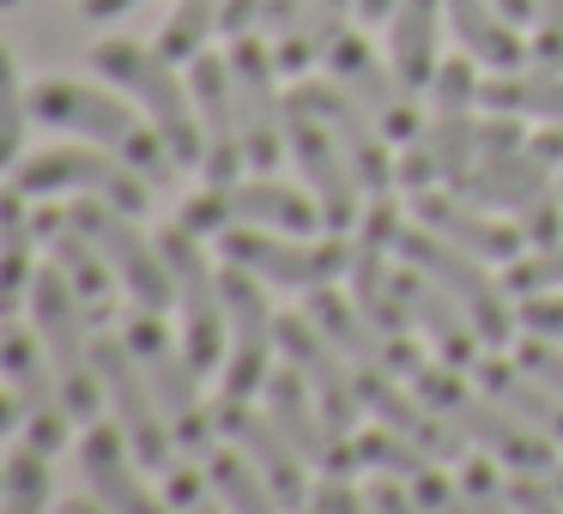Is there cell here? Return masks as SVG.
I'll list each match as a JSON object with an SVG mask.
<instances>
[{
  "instance_id": "cell-1",
  "label": "cell",
  "mask_w": 563,
  "mask_h": 514,
  "mask_svg": "<svg viewBox=\"0 0 563 514\" xmlns=\"http://www.w3.org/2000/svg\"><path fill=\"white\" fill-rule=\"evenodd\" d=\"M31 115L49 122V127H74V134H86L91 146L115 152V158H122L128 170H140L146 182H170V170H176V152L164 146V134L146 127L134 110H122L110 91L67 86V79H43V86L31 91Z\"/></svg>"
},
{
  "instance_id": "cell-2",
  "label": "cell",
  "mask_w": 563,
  "mask_h": 514,
  "mask_svg": "<svg viewBox=\"0 0 563 514\" xmlns=\"http://www.w3.org/2000/svg\"><path fill=\"white\" fill-rule=\"evenodd\" d=\"M412 381H418V400H424L430 412L449 417L466 442H478L490 460L515 466L521 478H551L558 472V460H551V436H539L533 424H521L503 400H478L461 376H449V369H437V364H424Z\"/></svg>"
},
{
  "instance_id": "cell-3",
  "label": "cell",
  "mask_w": 563,
  "mask_h": 514,
  "mask_svg": "<svg viewBox=\"0 0 563 514\" xmlns=\"http://www.w3.org/2000/svg\"><path fill=\"white\" fill-rule=\"evenodd\" d=\"M91 67L146 103L152 127H158L164 146L176 152V164H207V127H200V110L188 103V91L176 86V74H170V62H164V55L140 49V43L110 37V43H98V49H91Z\"/></svg>"
},
{
  "instance_id": "cell-4",
  "label": "cell",
  "mask_w": 563,
  "mask_h": 514,
  "mask_svg": "<svg viewBox=\"0 0 563 514\" xmlns=\"http://www.w3.org/2000/svg\"><path fill=\"white\" fill-rule=\"evenodd\" d=\"M31 315H37V333L49 345V364L62 376V400L79 424H98V405H103V381H98V364H91V339H86V303L79 291L67 284V272H37L31 284Z\"/></svg>"
},
{
  "instance_id": "cell-5",
  "label": "cell",
  "mask_w": 563,
  "mask_h": 514,
  "mask_svg": "<svg viewBox=\"0 0 563 514\" xmlns=\"http://www.w3.org/2000/svg\"><path fill=\"white\" fill-rule=\"evenodd\" d=\"M122 327H128L122 339L134 345L140 369H146L152 393H158L164 417H170L176 442H183L195 460H207V454H212V424H207V417H212V412H207V400H200V369H195V357L176 351V345L164 339L158 309H140V303H134V315H128Z\"/></svg>"
},
{
  "instance_id": "cell-6",
  "label": "cell",
  "mask_w": 563,
  "mask_h": 514,
  "mask_svg": "<svg viewBox=\"0 0 563 514\" xmlns=\"http://www.w3.org/2000/svg\"><path fill=\"white\" fill-rule=\"evenodd\" d=\"M91 364H98L103 400L115 405V424H122L134 460L152 466V472H164V466L176 460V429H170V417H164L158 393H152L146 369H140L134 345L115 339V333H98V339H91Z\"/></svg>"
},
{
  "instance_id": "cell-7",
  "label": "cell",
  "mask_w": 563,
  "mask_h": 514,
  "mask_svg": "<svg viewBox=\"0 0 563 514\" xmlns=\"http://www.w3.org/2000/svg\"><path fill=\"white\" fill-rule=\"evenodd\" d=\"M67 224H79V231H86L91 243L110 255V267L122 272L128 297H134L140 309H170L176 303L170 267H164V255L146 243V236H140L134 212H122V206H110V200L86 194V200H74V206H67Z\"/></svg>"
},
{
  "instance_id": "cell-8",
  "label": "cell",
  "mask_w": 563,
  "mask_h": 514,
  "mask_svg": "<svg viewBox=\"0 0 563 514\" xmlns=\"http://www.w3.org/2000/svg\"><path fill=\"white\" fill-rule=\"evenodd\" d=\"M400 260L418 267V272H430V279L473 315V327L485 333V345H509L515 321H509V309H503V291L490 284V272H478V260L466 255V248L442 243V236L424 231V224H406L400 231Z\"/></svg>"
},
{
  "instance_id": "cell-9",
  "label": "cell",
  "mask_w": 563,
  "mask_h": 514,
  "mask_svg": "<svg viewBox=\"0 0 563 514\" xmlns=\"http://www.w3.org/2000/svg\"><path fill=\"white\" fill-rule=\"evenodd\" d=\"M158 255L164 267H170V284H176V303H183V333L188 345L183 351L195 357V369H212L224 351V291H219V272L207 267V255H200V236L188 231V224H170V231L158 236Z\"/></svg>"
},
{
  "instance_id": "cell-10",
  "label": "cell",
  "mask_w": 563,
  "mask_h": 514,
  "mask_svg": "<svg viewBox=\"0 0 563 514\" xmlns=\"http://www.w3.org/2000/svg\"><path fill=\"white\" fill-rule=\"evenodd\" d=\"M285 139H291L297 170L309 176L321 224H328V231H357V219H364V212H357V176H352V164H345L340 139L328 134V122H321L297 91L285 98Z\"/></svg>"
},
{
  "instance_id": "cell-11",
  "label": "cell",
  "mask_w": 563,
  "mask_h": 514,
  "mask_svg": "<svg viewBox=\"0 0 563 514\" xmlns=\"http://www.w3.org/2000/svg\"><path fill=\"white\" fill-rule=\"evenodd\" d=\"M183 224L195 236L231 231V224H273L285 236H303L309 224H321V206L316 194H297V188L279 182H212L200 200L183 206Z\"/></svg>"
},
{
  "instance_id": "cell-12",
  "label": "cell",
  "mask_w": 563,
  "mask_h": 514,
  "mask_svg": "<svg viewBox=\"0 0 563 514\" xmlns=\"http://www.w3.org/2000/svg\"><path fill=\"white\" fill-rule=\"evenodd\" d=\"M13 188L19 194H62V188H74V194H98V200H110V206L134 212V219L152 200V182L140 170H128L122 158H103V152H79V146L37 152L31 164H19Z\"/></svg>"
},
{
  "instance_id": "cell-13",
  "label": "cell",
  "mask_w": 563,
  "mask_h": 514,
  "mask_svg": "<svg viewBox=\"0 0 563 514\" xmlns=\"http://www.w3.org/2000/svg\"><path fill=\"white\" fill-rule=\"evenodd\" d=\"M219 248H224V260L261 272L267 284H285V291H316V284H333L340 272H352L345 243H285V236L261 231V224L219 231Z\"/></svg>"
},
{
  "instance_id": "cell-14",
  "label": "cell",
  "mask_w": 563,
  "mask_h": 514,
  "mask_svg": "<svg viewBox=\"0 0 563 514\" xmlns=\"http://www.w3.org/2000/svg\"><path fill=\"white\" fill-rule=\"evenodd\" d=\"M231 91H236V134H243V158L255 164L261 176L285 158V103L273 91V55L261 49L255 37H231Z\"/></svg>"
},
{
  "instance_id": "cell-15",
  "label": "cell",
  "mask_w": 563,
  "mask_h": 514,
  "mask_svg": "<svg viewBox=\"0 0 563 514\" xmlns=\"http://www.w3.org/2000/svg\"><path fill=\"white\" fill-rule=\"evenodd\" d=\"M309 381L303 369H273L267 376V417L279 424V436L291 442L297 454H303L309 466H321V478H352L357 466V442L340 436V429L328 424V412H321V400H309Z\"/></svg>"
},
{
  "instance_id": "cell-16",
  "label": "cell",
  "mask_w": 563,
  "mask_h": 514,
  "mask_svg": "<svg viewBox=\"0 0 563 514\" xmlns=\"http://www.w3.org/2000/svg\"><path fill=\"white\" fill-rule=\"evenodd\" d=\"M219 291H224V315H231V339H236V351H231V369H224V393H261L267 388V357H273V345H279V315L267 309V297H261V284L249 279V267H224L219 272Z\"/></svg>"
},
{
  "instance_id": "cell-17",
  "label": "cell",
  "mask_w": 563,
  "mask_h": 514,
  "mask_svg": "<svg viewBox=\"0 0 563 514\" xmlns=\"http://www.w3.org/2000/svg\"><path fill=\"white\" fill-rule=\"evenodd\" d=\"M400 212L388 194H376V206L357 219V248H352V303L376 321L388 339H406V303L388 279V248H400Z\"/></svg>"
},
{
  "instance_id": "cell-18",
  "label": "cell",
  "mask_w": 563,
  "mask_h": 514,
  "mask_svg": "<svg viewBox=\"0 0 563 514\" xmlns=\"http://www.w3.org/2000/svg\"><path fill=\"white\" fill-rule=\"evenodd\" d=\"M0 369H7V381H13L19 393V412H25V442L43 454H55L67 442V424H74V412H67L62 400V376H55V364H43V351L25 339V333L7 321L0 327Z\"/></svg>"
},
{
  "instance_id": "cell-19",
  "label": "cell",
  "mask_w": 563,
  "mask_h": 514,
  "mask_svg": "<svg viewBox=\"0 0 563 514\" xmlns=\"http://www.w3.org/2000/svg\"><path fill=\"white\" fill-rule=\"evenodd\" d=\"M297 98H303L309 110L328 122V134L340 139V152H345V164H352L357 188H369V194H388V188L400 182V170L388 164V134H382L376 115H369L345 86H333V79H309Z\"/></svg>"
},
{
  "instance_id": "cell-20",
  "label": "cell",
  "mask_w": 563,
  "mask_h": 514,
  "mask_svg": "<svg viewBox=\"0 0 563 514\" xmlns=\"http://www.w3.org/2000/svg\"><path fill=\"white\" fill-rule=\"evenodd\" d=\"M328 79L352 91V98L376 115V127L388 139H418L424 134V122H418V110H412V91L400 86V74H388V67L369 55V43L357 37V31H345V37L328 49Z\"/></svg>"
},
{
  "instance_id": "cell-21",
  "label": "cell",
  "mask_w": 563,
  "mask_h": 514,
  "mask_svg": "<svg viewBox=\"0 0 563 514\" xmlns=\"http://www.w3.org/2000/svg\"><path fill=\"white\" fill-rule=\"evenodd\" d=\"M551 164H563V134H539L533 146H515L503 158H473V170L454 182V194L473 200V206L527 212L533 200H545Z\"/></svg>"
},
{
  "instance_id": "cell-22",
  "label": "cell",
  "mask_w": 563,
  "mask_h": 514,
  "mask_svg": "<svg viewBox=\"0 0 563 514\" xmlns=\"http://www.w3.org/2000/svg\"><path fill=\"white\" fill-rule=\"evenodd\" d=\"M279 351L303 369V381L316 388L328 424L340 429V436H357V405H364V400H357V376L345 369L340 345H333L309 315H279Z\"/></svg>"
},
{
  "instance_id": "cell-23",
  "label": "cell",
  "mask_w": 563,
  "mask_h": 514,
  "mask_svg": "<svg viewBox=\"0 0 563 514\" xmlns=\"http://www.w3.org/2000/svg\"><path fill=\"white\" fill-rule=\"evenodd\" d=\"M212 424L231 436V448H243L249 460H255V472L273 484V496H279L285 509H303V502H309V478H303V466H297L303 454L279 436V424H273V417L249 412L243 393H224L219 412H212Z\"/></svg>"
},
{
  "instance_id": "cell-24",
  "label": "cell",
  "mask_w": 563,
  "mask_h": 514,
  "mask_svg": "<svg viewBox=\"0 0 563 514\" xmlns=\"http://www.w3.org/2000/svg\"><path fill=\"white\" fill-rule=\"evenodd\" d=\"M473 103H478L473 62H442L437 67V110H430V122H424V146H430V158H437V176H449V182H461L478 158Z\"/></svg>"
},
{
  "instance_id": "cell-25",
  "label": "cell",
  "mask_w": 563,
  "mask_h": 514,
  "mask_svg": "<svg viewBox=\"0 0 563 514\" xmlns=\"http://www.w3.org/2000/svg\"><path fill=\"white\" fill-rule=\"evenodd\" d=\"M309 321H316L321 333H328L333 345H340L345 357H352L357 369H406V376H418L424 369V357L412 351L406 339H388V333L376 327V321L364 315L357 303H345L340 291H328V284H316L309 291V309H303Z\"/></svg>"
},
{
  "instance_id": "cell-26",
  "label": "cell",
  "mask_w": 563,
  "mask_h": 514,
  "mask_svg": "<svg viewBox=\"0 0 563 514\" xmlns=\"http://www.w3.org/2000/svg\"><path fill=\"white\" fill-rule=\"evenodd\" d=\"M188 86H195V110L200 127H207V182H236L243 170V134H236V91H231V62L219 55H195L188 67Z\"/></svg>"
},
{
  "instance_id": "cell-27",
  "label": "cell",
  "mask_w": 563,
  "mask_h": 514,
  "mask_svg": "<svg viewBox=\"0 0 563 514\" xmlns=\"http://www.w3.org/2000/svg\"><path fill=\"white\" fill-rule=\"evenodd\" d=\"M37 243H49L55 248V267L67 272V284L79 291V303H86V315L91 321H110V309H115V279L122 272L110 267V255H103L98 243H91L79 224H67V212H37Z\"/></svg>"
},
{
  "instance_id": "cell-28",
  "label": "cell",
  "mask_w": 563,
  "mask_h": 514,
  "mask_svg": "<svg viewBox=\"0 0 563 514\" xmlns=\"http://www.w3.org/2000/svg\"><path fill=\"white\" fill-rule=\"evenodd\" d=\"M394 291H400V303H406V315L418 321V327L430 333V339H437V351H442V364L449 369H466L478 357V345H485V333L473 327V315H466L461 303H454L449 291H442L437 279H430V272H400V279H394Z\"/></svg>"
},
{
  "instance_id": "cell-29",
  "label": "cell",
  "mask_w": 563,
  "mask_h": 514,
  "mask_svg": "<svg viewBox=\"0 0 563 514\" xmlns=\"http://www.w3.org/2000/svg\"><path fill=\"white\" fill-rule=\"evenodd\" d=\"M357 400H364L388 429H400L406 442H418L424 454H437V460H461V442L466 436L442 412H430L424 400H406V393L388 381V369H357Z\"/></svg>"
},
{
  "instance_id": "cell-30",
  "label": "cell",
  "mask_w": 563,
  "mask_h": 514,
  "mask_svg": "<svg viewBox=\"0 0 563 514\" xmlns=\"http://www.w3.org/2000/svg\"><path fill=\"white\" fill-rule=\"evenodd\" d=\"M79 466H86L91 490H98L103 509L115 514H164V502L140 484V472L128 466V436L122 424H91L86 442H79Z\"/></svg>"
},
{
  "instance_id": "cell-31",
  "label": "cell",
  "mask_w": 563,
  "mask_h": 514,
  "mask_svg": "<svg viewBox=\"0 0 563 514\" xmlns=\"http://www.w3.org/2000/svg\"><path fill=\"white\" fill-rule=\"evenodd\" d=\"M412 212H418L424 231L442 236V243L466 248V255H485V260H515L527 243L521 224H497V219H485V212L461 206V200H449V194H430V188L412 194Z\"/></svg>"
},
{
  "instance_id": "cell-32",
  "label": "cell",
  "mask_w": 563,
  "mask_h": 514,
  "mask_svg": "<svg viewBox=\"0 0 563 514\" xmlns=\"http://www.w3.org/2000/svg\"><path fill=\"white\" fill-rule=\"evenodd\" d=\"M449 7V0H400L388 19V49H394V74H400V86L424 91L437 86V13Z\"/></svg>"
},
{
  "instance_id": "cell-33",
  "label": "cell",
  "mask_w": 563,
  "mask_h": 514,
  "mask_svg": "<svg viewBox=\"0 0 563 514\" xmlns=\"http://www.w3.org/2000/svg\"><path fill=\"white\" fill-rule=\"evenodd\" d=\"M449 25L466 43V55L497 67V74H515L527 62V43L515 37V19H503V7H490V0H449Z\"/></svg>"
},
{
  "instance_id": "cell-34",
  "label": "cell",
  "mask_w": 563,
  "mask_h": 514,
  "mask_svg": "<svg viewBox=\"0 0 563 514\" xmlns=\"http://www.w3.org/2000/svg\"><path fill=\"white\" fill-rule=\"evenodd\" d=\"M31 243H37V224L25 212V194L7 188L0 194V321H13L19 303L31 297L37 272H31Z\"/></svg>"
},
{
  "instance_id": "cell-35",
  "label": "cell",
  "mask_w": 563,
  "mask_h": 514,
  "mask_svg": "<svg viewBox=\"0 0 563 514\" xmlns=\"http://www.w3.org/2000/svg\"><path fill=\"white\" fill-rule=\"evenodd\" d=\"M478 369V381H485V393L490 400H503L521 424H533L539 436H551V442H563V405H558V393L545 388V381H533L521 364H503V357H490V364H473Z\"/></svg>"
},
{
  "instance_id": "cell-36",
  "label": "cell",
  "mask_w": 563,
  "mask_h": 514,
  "mask_svg": "<svg viewBox=\"0 0 563 514\" xmlns=\"http://www.w3.org/2000/svg\"><path fill=\"white\" fill-rule=\"evenodd\" d=\"M478 103L490 110H509V115H539V122L563 127V67H533V74H497V79H478Z\"/></svg>"
},
{
  "instance_id": "cell-37",
  "label": "cell",
  "mask_w": 563,
  "mask_h": 514,
  "mask_svg": "<svg viewBox=\"0 0 563 514\" xmlns=\"http://www.w3.org/2000/svg\"><path fill=\"white\" fill-rule=\"evenodd\" d=\"M345 13H352V0H303L291 31H279V67L309 74V62H328V49L345 37Z\"/></svg>"
},
{
  "instance_id": "cell-38",
  "label": "cell",
  "mask_w": 563,
  "mask_h": 514,
  "mask_svg": "<svg viewBox=\"0 0 563 514\" xmlns=\"http://www.w3.org/2000/svg\"><path fill=\"white\" fill-rule=\"evenodd\" d=\"M207 460H212L207 478H212V490L224 496V509H231V514H279V509H285V502L273 496V484L255 472V460H249L243 448H231V454L212 448Z\"/></svg>"
},
{
  "instance_id": "cell-39",
  "label": "cell",
  "mask_w": 563,
  "mask_h": 514,
  "mask_svg": "<svg viewBox=\"0 0 563 514\" xmlns=\"http://www.w3.org/2000/svg\"><path fill=\"white\" fill-rule=\"evenodd\" d=\"M49 509V454L43 448H19L7 460V484H0V514H43Z\"/></svg>"
},
{
  "instance_id": "cell-40",
  "label": "cell",
  "mask_w": 563,
  "mask_h": 514,
  "mask_svg": "<svg viewBox=\"0 0 563 514\" xmlns=\"http://www.w3.org/2000/svg\"><path fill=\"white\" fill-rule=\"evenodd\" d=\"M219 13H224V0H176V19L164 25L158 55L164 62H195L200 43H207V31L219 25Z\"/></svg>"
},
{
  "instance_id": "cell-41",
  "label": "cell",
  "mask_w": 563,
  "mask_h": 514,
  "mask_svg": "<svg viewBox=\"0 0 563 514\" xmlns=\"http://www.w3.org/2000/svg\"><path fill=\"white\" fill-rule=\"evenodd\" d=\"M19 139H25V103H19V67L0 43V170L19 164Z\"/></svg>"
},
{
  "instance_id": "cell-42",
  "label": "cell",
  "mask_w": 563,
  "mask_h": 514,
  "mask_svg": "<svg viewBox=\"0 0 563 514\" xmlns=\"http://www.w3.org/2000/svg\"><path fill=\"white\" fill-rule=\"evenodd\" d=\"M461 490H466V514H521L509 484L497 478V466L485 460H461Z\"/></svg>"
},
{
  "instance_id": "cell-43",
  "label": "cell",
  "mask_w": 563,
  "mask_h": 514,
  "mask_svg": "<svg viewBox=\"0 0 563 514\" xmlns=\"http://www.w3.org/2000/svg\"><path fill=\"white\" fill-rule=\"evenodd\" d=\"M406 490H412V502H418L424 514H466V490H454L449 478H442L437 460H430L418 478H406Z\"/></svg>"
},
{
  "instance_id": "cell-44",
  "label": "cell",
  "mask_w": 563,
  "mask_h": 514,
  "mask_svg": "<svg viewBox=\"0 0 563 514\" xmlns=\"http://www.w3.org/2000/svg\"><path fill=\"white\" fill-rule=\"evenodd\" d=\"M503 284L521 291V297H539V291H551V284H563V243L539 248L533 260H521L515 272H503Z\"/></svg>"
},
{
  "instance_id": "cell-45",
  "label": "cell",
  "mask_w": 563,
  "mask_h": 514,
  "mask_svg": "<svg viewBox=\"0 0 563 514\" xmlns=\"http://www.w3.org/2000/svg\"><path fill=\"white\" fill-rule=\"evenodd\" d=\"M515 364H521L533 381H545V388L563 400V351H558L551 339H539V333H533V339H521V351H515Z\"/></svg>"
},
{
  "instance_id": "cell-46",
  "label": "cell",
  "mask_w": 563,
  "mask_h": 514,
  "mask_svg": "<svg viewBox=\"0 0 563 514\" xmlns=\"http://www.w3.org/2000/svg\"><path fill=\"white\" fill-rule=\"evenodd\" d=\"M533 19H539V67H563V0H533Z\"/></svg>"
},
{
  "instance_id": "cell-47",
  "label": "cell",
  "mask_w": 563,
  "mask_h": 514,
  "mask_svg": "<svg viewBox=\"0 0 563 514\" xmlns=\"http://www.w3.org/2000/svg\"><path fill=\"white\" fill-rule=\"evenodd\" d=\"M521 115H509V110H497V122H478V158H503V152H515L521 146Z\"/></svg>"
},
{
  "instance_id": "cell-48",
  "label": "cell",
  "mask_w": 563,
  "mask_h": 514,
  "mask_svg": "<svg viewBox=\"0 0 563 514\" xmlns=\"http://www.w3.org/2000/svg\"><path fill=\"white\" fill-rule=\"evenodd\" d=\"M521 327L539 333V339H563V297H527L521 303Z\"/></svg>"
},
{
  "instance_id": "cell-49",
  "label": "cell",
  "mask_w": 563,
  "mask_h": 514,
  "mask_svg": "<svg viewBox=\"0 0 563 514\" xmlns=\"http://www.w3.org/2000/svg\"><path fill=\"white\" fill-rule=\"evenodd\" d=\"M521 231H527V243H539V248H551V243H558V236H563V212H558V200H533V206H527V224H521Z\"/></svg>"
},
{
  "instance_id": "cell-50",
  "label": "cell",
  "mask_w": 563,
  "mask_h": 514,
  "mask_svg": "<svg viewBox=\"0 0 563 514\" xmlns=\"http://www.w3.org/2000/svg\"><path fill=\"white\" fill-rule=\"evenodd\" d=\"M316 509L321 514H376V509H369V496H357L345 478H328V484L316 490Z\"/></svg>"
},
{
  "instance_id": "cell-51",
  "label": "cell",
  "mask_w": 563,
  "mask_h": 514,
  "mask_svg": "<svg viewBox=\"0 0 563 514\" xmlns=\"http://www.w3.org/2000/svg\"><path fill=\"white\" fill-rule=\"evenodd\" d=\"M509 496H515V509H521V514H563L558 490H545L539 478H521V484H509Z\"/></svg>"
},
{
  "instance_id": "cell-52",
  "label": "cell",
  "mask_w": 563,
  "mask_h": 514,
  "mask_svg": "<svg viewBox=\"0 0 563 514\" xmlns=\"http://www.w3.org/2000/svg\"><path fill=\"white\" fill-rule=\"evenodd\" d=\"M369 509H376V514H424V509L412 502V490L388 484V478H382V484H369Z\"/></svg>"
},
{
  "instance_id": "cell-53",
  "label": "cell",
  "mask_w": 563,
  "mask_h": 514,
  "mask_svg": "<svg viewBox=\"0 0 563 514\" xmlns=\"http://www.w3.org/2000/svg\"><path fill=\"white\" fill-rule=\"evenodd\" d=\"M261 7L267 0H224V13H219V31H231V37H243L249 25L261 19Z\"/></svg>"
},
{
  "instance_id": "cell-54",
  "label": "cell",
  "mask_w": 563,
  "mask_h": 514,
  "mask_svg": "<svg viewBox=\"0 0 563 514\" xmlns=\"http://www.w3.org/2000/svg\"><path fill=\"white\" fill-rule=\"evenodd\" d=\"M297 13H303V0H267V7H261V25H267V31H291Z\"/></svg>"
},
{
  "instance_id": "cell-55",
  "label": "cell",
  "mask_w": 563,
  "mask_h": 514,
  "mask_svg": "<svg viewBox=\"0 0 563 514\" xmlns=\"http://www.w3.org/2000/svg\"><path fill=\"white\" fill-rule=\"evenodd\" d=\"M128 7H140V0H86V19H115Z\"/></svg>"
},
{
  "instance_id": "cell-56",
  "label": "cell",
  "mask_w": 563,
  "mask_h": 514,
  "mask_svg": "<svg viewBox=\"0 0 563 514\" xmlns=\"http://www.w3.org/2000/svg\"><path fill=\"white\" fill-rule=\"evenodd\" d=\"M394 7H400V0H357V13H364L369 25H376V19H394Z\"/></svg>"
},
{
  "instance_id": "cell-57",
  "label": "cell",
  "mask_w": 563,
  "mask_h": 514,
  "mask_svg": "<svg viewBox=\"0 0 563 514\" xmlns=\"http://www.w3.org/2000/svg\"><path fill=\"white\" fill-rule=\"evenodd\" d=\"M503 7V19H515V25H521V19H533V0H497Z\"/></svg>"
},
{
  "instance_id": "cell-58",
  "label": "cell",
  "mask_w": 563,
  "mask_h": 514,
  "mask_svg": "<svg viewBox=\"0 0 563 514\" xmlns=\"http://www.w3.org/2000/svg\"><path fill=\"white\" fill-rule=\"evenodd\" d=\"M13 424H25V412H19L13 400H0V436H7V429H13Z\"/></svg>"
},
{
  "instance_id": "cell-59",
  "label": "cell",
  "mask_w": 563,
  "mask_h": 514,
  "mask_svg": "<svg viewBox=\"0 0 563 514\" xmlns=\"http://www.w3.org/2000/svg\"><path fill=\"white\" fill-rule=\"evenodd\" d=\"M176 514H219V509H212V496H207V490H200V496H195V502H183V509H176Z\"/></svg>"
},
{
  "instance_id": "cell-60",
  "label": "cell",
  "mask_w": 563,
  "mask_h": 514,
  "mask_svg": "<svg viewBox=\"0 0 563 514\" xmlns=\"http://www.w3.org/2000/svg\"><path fill=\"white\" fill-rule=\"evenodd\" d=\"M62 514H115V509H98V502H67Z\"/></svg>"
},
{
  "instance_id": "cell-61",
  "label": "cell",
  "mask_w": 563,
  "mask_h": 514,
  "mask_svg": "<svg viewBox=\"0 0 563 514\" xmlns=\"http://www.w3.org/2000/svg\"><path fill=\"white\" fill-rule=\"evenodd\" d=\"M13 7H19V0H0V13H13Z\"/></svg>"
},
{
  "instance_id": "cell-62",
  "label": "cell",
  "mask_w": 563,
  "mask_h": 514,
  "mask_svg": "<svg viewBox=\"0 0 563 514\" xmlns=\"http://www.w3.org/2000/svg\"><path fill=\"white\" fill-rule=\"evenodd\" d=\"M558 496H563V466H558Z\"/></svg>"
},
{
  "instance_id": "cell-63",
  "label": "cell",
  "mask_w": 563,
  "mask_h": 514,
  "mask_svg": "<svg viewBox=\"0 0 563 514\" xmlns=\"http://www.w3.org/2000/svg\"><path fill=\"white\" fill-rule=\"evenodd\" d=\"M309 514H321V509H316V502H309Z\"/></svg>"
},
{
  "instance_id": "cell-64",
  "label": "cell",
  "mask_w": 563,
  "mask_h": 514,
  "mask_svg": "<svg viewBox=\"0 0 563 514\" xmlns=\"http://www.w3.org/2000/svg\"><path fill=\"white\" fill-rule=\"evenodd\" d=\"M0 484H7V472H0Z\"/></svg>"
}]
</instances>
